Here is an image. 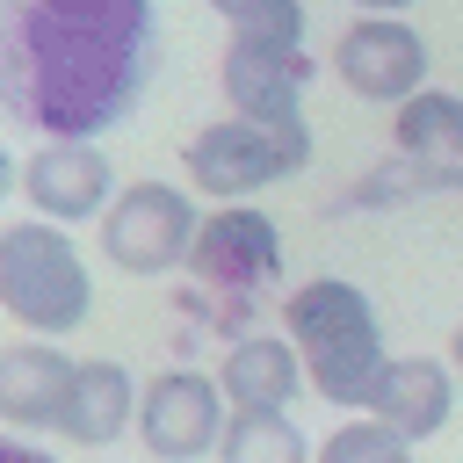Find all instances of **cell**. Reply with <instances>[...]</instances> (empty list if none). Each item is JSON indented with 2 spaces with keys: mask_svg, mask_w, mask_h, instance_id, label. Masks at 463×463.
<instances>
[{
  "mask_svg": "<svg viewBox=\"0 0 463 463\" xmlns=\"http://www.w3.org/2000/svg\"><path fill=\"white\" fill-rule=\"evenodd\" d=\"M152 72V0H0V109L43 137H101Z\"/></svg>",
  "mask_w": 463,
  "mask_h": 463,
  "instance_id": "obj_1",
  "label": "cell"
},
{
  "mask_svg": "<svg viewBox=\"0 0 463 463\" xmlns=\"http://www.w3.org/2000/svg\"><path fill=\"white\" fill-rule=\"evenodd\" d=\"M282 333L297 340L304 376H311V391H318L326 405H347V412L369 405V391H376V376H383L391 354H383L376 304H369L354 282H340V275L297 282V289L282 297Z\"/></svg>",
  "mask_w": 463,
  "mask_h": 463,
  "instance_id": "obj_2",
  "label": "cell"
},
{
  "mask_svg": "<svg viewBox=\"0 0 463 463\" xmlns=\"http://www.w3.org/2000/svg\"><path fill=\"white\" fill-rule=\"evenodd\" d=\"M0 311L22 333H43V340H65V333L87 326L94 275H87L65 224H51V217L0 224Z\"/></svg>",
  "mask_w": 463,
  "mask_h": 463,
  "instance_id": "obj_3",
  "label": "cell"
},
{
  "mask_svg": "<svg viewBox=\"0 0 463 463\" xmlns=\"http://www.w3.org/2000/svg\"><path fill=\"white\" fill-rule=\"evenodd\" d=\"M188 166V188L210 195V203H253L260 188L289 181L311 166V123H253V116H224V123H203L181 152Z\"/></svg>",
  "mask_w": 463,
  "mask_h": 463,
  "instance_id": "obj_4",
  "label": "cell"
},
{
  "mask_svg": "<svg viewBox=\"0 0 463 463\" xmlns=\"http://www.w3.org/2000/svg\"><path fill=\"white\" fill-rule=\"evenodd\" d=\"M195 232H203V210H195L188 188H174V181H130L101 210L94 246L123 275H174V268H188Z\"/></svg>",
  "mask_w": 463,
  "mask_h": 463,
  "instance_id": "obj_5",
  "label": "cell"
},
{
  "mask_svg": "<svg viewBox=\"0 0 463 463\" xmlns=\"http://www.w3.org/2000/svg\"><path fill=\"white\" fill-rule=\"evenodd\" d=\"M232 420V398L210 369H159L137 391V441L152 463H203L217 456Z\"/></svg>",
  "mask_w": 463,
  "mask_h": 463,
  "instance_id": "obj_6",
  "label": "cell"
},
{
  "mask_svg": "<svg viewBox=\"0 0 463 463\" xmlns=\"http://www.w3.org/2000/svg\"><path fill=\"white\" fill-rule=\"evenodd\" d=\"M22 203L51 224H101L116 203V166L94 137H43L22 159Z\"/></svg>",
  "mask_w": 463,
  "mask_h": 463,
  "instance_id": "obj_7",
  "label": "cell"
},
{
  "mask_svg": "<svg viewBox=\"0 0 463 463\" xmlns=\"http://www.w3.org/2000/svg\"><path fill=\"white\" fill-rule=\"evenodd\" d=\"M188 268H195L210 289H224V297L275 289V282H282V232H275V217L253 210V203H217V210L203 217V232H195Z\"/></svg>",
  "mask_w": 463,
  "mask_h": 463,
  "instance_id": "obj_8",
  "label": "cell"
},
{
  "mask_svg": "<svg viewBox=\"0 0 463 463\" xmlns=\"http://www.w3.org/2000/svg\"><path fill=\"white\" fill-rule=\"evenodd\" d=\"M333 72L347 80V94L398 109L405 94L427 87V36H420L412 22H398V14H362V22L340 29Z\"/></svg>",
  "mask_w": 463,
  "mask_h": 463,
  "instance_id": "obj_9",
  "label": "cell"
},
{
  "mask_svg": "<svg viewBox=\"0 0 463 463\" xmlns=\"http://www.w3.org/2000/svg\"><path fill=\"white\" fill-rule=\"evenodd\" d=\"M224 101L232 116L253 123H297L304 116V87H311V51L304 43H260V36H224Z\"/></svg>",
  "mask_w": 463,
  "mask_h": 463,
  "instance_id": "obj_10",
  "label": "cell"
},
{
  "mask_svg": "<svg viewBox=\"0 0 463 463\" xmlns=\"http://www.w3.org/2000/svg\"><path fill=\"white\" fill-rule=\"evenodd\" d=\"M72 369H80V362H72L58 340H43V333L7 340V347H0V427H14V434H58Z\"/></svg>",
  "mask_w": 463,
  "mask_h": 463,
  "instance_id": "obj_11",
  "label": "cell"
},
{
  "mask_svg": "<svg viewBox=\"0 0 463 463\" xmlns=\"http://www.w3.org/2000/svg\"><path fill=\"white\" fill-rule=\"evenodd\" d=\"M362 412H376V420L398 427L405 441H427V434H441L449 412H456V369L434 362V354H391Z\"/></svg>",
  "mask_w": 463,
  "mask_h": 463,
  "instance_id": "obj_12",
  "label": "cell"
},
{
  "mask_svg": "<svg viewBox=\"0 0 463 463\" xmlns=\"http://www.w3.org/2000/svg\"><path fill=\"white\" fill-rule=\"evenodd\" d=\"M217 383H224L232 412H289V398H297L311 376H304V354H297L289 333H246V340L224 347Z\"/></svg>",
  "mask_w": 463,
  "mask_h": 463,
  "instance_id": "obj_13",
  "label": "cell"
},
{
  "mask_svg": "<svg viewBox=\"0 0 463 463\" xmlns=\"http://www.w3.org/2000/svg\"><path fill=\"white\" fill-rule=\"evenodd\" d=\"M137 391H145V383H130L123 362L87 354V362L72 369V391H65V412H58V441H72V449H109L116 434L137 427Z\"/></svg>",
  "mask_w": 463,
  "mask_h": 463,
  "instance_id": "obj_14",
  "label": "cell"
},
{
  "mask_svg": "<svg viewBox=\"0 0 463 463\" xmlns=\"http://www.w3.org/2000/svg\"><path fill=\"white\" fill-rule=\"evenodd\" d=\"M391 137H398V152L420 159V166H463V94H449V87L405 94Z\"/></svg>",
  "mask_w": 463,
  "mask_h": 463,
  "instance_id": "obj_15",
  "label": "cell"
},
{
  "mask_svg": "<svg viewBox=\"0 0 463 463\" xmlns=\"http://www.w3.org/2000/svg\"><path fill=\"white\" fill-rule=\"evenodd\" d=\"M217 463H318V449L304 441V427L289 412H232Z\"/></svg>",
  "mask_w": 463,
  "mask_h": 463,
  "instance_id": "obj_16",
  "label": "cell"
},
{
  "mask_svg": "<svg viewBox=\"0 0 463 463\" xmlns=\"http://www.w3.org/2000/svg\"><path fill=\"white\" fill-rule=\"evenodd\" d=\"M318 463H420V441H405L398 427H383L376 412H362V420H340L318 441Z\"/></svg>",
  "mask_w": 463,
  "mask_h": 463,
  "instance_id": "obj_17",
  "label": "cell"
},
{
  "mask_svg": "<svg viewBox=\"0 0 463 463\" xmlns=\"http://www.w3.org/2000/svg\"><path fill=\"white\" fill-rule=\"evenodd\" d=\"M232 36H260V43H304V0H260L232 22Z\"/></svg>",
  "mask_w": 463,
  "mask_h": 463,
  "instance_id": "obj_18",
  "label": "cell"
},
{
  "mask_svg": "<svg viewBox=\"0 0 463 463\" xmlns=\"http://www.w3.org/2000/svg\"><path fill=\"white\" fill-rule=\"evenodd\" d=\"M0 463H58V456H51V449H36L29 434H14V427H7V434H0Z\"/></svg>",
  "mask_w": 463,
  "mask_h": 463,
  "instance_id": "obj_19",
  "label": "cell"
},
{
  "mask_svg": "<svg viewBox=\"0 0 463 463\" xmlns=\"http://www.w3.org/2000/svg\"><path fill=\"white\" fill-rule=\"evenodd\" d=\"M7 195H22V159L0 145V203H7Z\"/></svg>",
  "mask_w": 463,
  "mask_h": 463,
  "instance_id": "obj_20",
  "label": "cell"
},
{
  "mask_svg": "<svg viewBox=\"0 0 463 463\" xmlns=\"http://www.w3.org/2000/svg\"><path fill=\"white\" fill-rule=\"evenodd\" d=\"M347 7H362V14H405L412 0H347Z\"/></svg>",
  "mask_w": 463,
  "mask_h": 463,
  "instance_id": "obj_21",
  "label": "cell"
},
{
  "mask_svg": "<svg viewBox=\"0 0 463 463\" xmlns=\"http://www.w3.org/2000/svg\"><path fill=\"white\" fill-rule=\"evenodd\" d=\"M210 7H217L224 22H239V14H246V7H260V0H210Z\"/></svg>",
  "mask_w": 463,
  "mask_h": 463,
  "instance_id": "obj_22",
  "label": "cell"
},
{
  "mask_svg": "<svg viewBox=\"0 0 463 463\" xmlns=\"http://www.w3.org/2000/svg\"><path fill=\"white\" fill-rule=\"evenodd\" d=\"M449 369H456V376H463V326H456V333H449Z\"/></svg>",
  "mask_w": 463,
  "mask_h": 463,
  "instance_id": "obj_23",
  "label": "cell"
},
{
  "mask_svg": "<svg viewBox=\"0 0 463 463\" xmlns=\"http://www.w3.org/2000/svg\"><path fill=\"white\" fill-rule=\"evenodd\" d=\"M0 318H7V311H0Z\"/></svg>",
  "mask_w": 463,
  "mask_h": 463,
  "instance_id": "obj_24",
  "label": "cell"
}]
</instances>
